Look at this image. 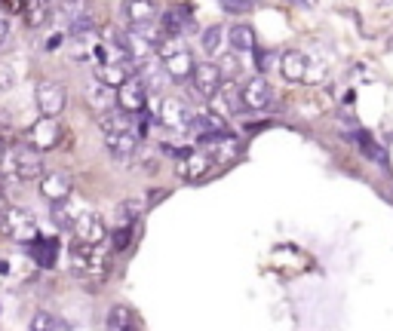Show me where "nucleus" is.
Returning <instances> with one entry per match:
<instances>
[{
    "mask_svg": "<svg viewBox=\"0 0 393 331\" xmlns=\"http://www.w3.org/2000/svg\"><path fill=\"white\" fill-rule=\"evenodd\" d=\"M62 43H65V34H62V31H58V34H52L49 41H47V52H56Z\"/></svg>",
    "mask_w": 393,
    "mask_h": 331,
    "instance_id": "nucleus-37",
    "label": "nucleus"
},
{
    "mask_svg": "<svg viewBox=\"0 0 393 331\" xmlns=\"http://www.w3.org/2000/svg\"><path fill=\"white\" fill-rule=\"evenodd\" d=\"M145 212V203L142 200H123L120 206L114 209V227H135Z\"/></svg>",
    "mask_w": 393,
    "mask_h": 331,
    "instance_id": "nucleus-25",
    "label": "nucleus"
},
{
    "mask_svg": "<svg viewBox=\"0 0 393 331\" xmlns=\"http://www.w3.org/2000/svg\"><path fill=\"white\" fill-rule=\"evenodd\" d=\"M12 83H16V77L10 74V68H6V65H0V89H10Z\"/></svg>",
    "mask_w": 393,
    "mask_h": 331,
    "instance_id": "nucleus-35",
    "label": "nucleus"
},
{
    "mask_svg": "<svg viewBox=\"0 0 393 331\" xmlns=\"http://www.w3.org/2000/svg\"><path fill=\"white\" fill-rule=\"evenodd\" d=\"M194 111L185 98L179 95H163L160 98V108H157V123L163 129H172V132H188L194 126Z\"/></svg>",
    "mask_w": 393,
    "mask_h": 331,
    "instance_id": "nucleus-4",
    "label": "nucleus"
},
{
    "mask_svg": "<svg viewBox=\"0 0 393 331\" xmlns=\"http://www.w3.org/2000/svg\"><path fill=\"white\" fill-rule=\"evenodd\" d=\"M37 187H41V196L49 203H62V200H68L71 196V175L68 172H62V169H52V172H43L41 178H37Z\"/></svg>",
    "mask_w": 393,
    "mask_h": 331,
    "instance_id": "nucleus-11",
    "label": "nucleus"
},
{
    "mask_svg": "<svg viewBox=\"0 0 393 331\" xmlns=\"http://www.w3.org/2000/svg\"><path fill=\"white\" fill-rule=\"evenodd\" d=\"M215 157L209 154V150H203V148H191V154H185L179 160V166H175V175L181 178V181H203V178L209 175V172L215 169Z\"/></svg>",
    "mask_w": 393,
    "mask_h": 331,
    "instance_id": "nucleus-7",
    "label": "nucleus"
},
{
    "mask_svg": "<svg viewBox=\"0 0 393 331\" xmlns=\"http://www.w3.org/2000/svg\"><path fill=\"white\" fill-rule=\"evenodd\" d=\"M350 138H357V141H359V154H363L369 163H375V166H388V150H384L381 144H378L372 135H366V132H353Z\"/></svg>",
    "mask_w": 393,
    "mask_h": 331,
    "instance_id": "nucleus-26",
    "label": "nucleus"
},
{
    "mask_svg": "<svg viewBox=\"0 0 393 331\" xmlns=\"http://www.w3.org/2000/svg\"><path fill=\"white\" fill-rule=\"evenodd\" d=\"M104 326H108V331H142L139 316H135V310L126 307V304H114V307L108 310Z\"/></svg>",
    "mask_w": 393,
    "mask_h": 331,
    "instance_id": "nucleus-20",
    "label": "nucleus"
},
{
    "mask_svg": "<svg viewBox=\"0 0 393 331\" xmlns=\"http://www.w3.org/2000/svg\"><path fill=\"white\" fill-rule=\"evenodd\" d=\"M160 62H163V71H166L169 83H185V80H191V74H194V65H196L188 46H179V49H175V52H169V56H163Z\"/></svg>",
    "mask_w": 393,
    "mask_h": 331,
    "instance_id": "nucleus-13",
    "label": "nucleus"
},
{
    "mask_svg": "<svg viewBox=\"0 0 393 331\" xmlns=\"http://www.w3.org/2000/svg\"><path fill=\"white\" fill-rule=\"evenodd\" d=\"M200 46H203V52H206L209 58H215L221 52V46H225V28H221V25L206 28L203 31V37H200Z\"/></svg>",
    "mask_w": 393,
    "mask_h": 331,
    "instance_id": "nucleus-28",
    "label": "nucleus"
},
{
    "mask_svg": "<svg viewBox=\"0 0 393 331\" xmlns=\"http://www.w3.org/2000/svg\"><path fill=\"white\" fill-rule=\"evenodd\" d=\"M96 80L111 86V89H117V86H123L129 80V77L135 74V65L133 62H98L93 68Z\"/></svg>",
    "mask_w": 393,
    "mask_h": 331,
    "instance_id": "nucleus-16",
    "label": "nucleus"
},
{
    "mask_svg": "<svg viewBox=\"0 0 393 331\" xmlns=\"http://www.w3.org/2000/svg\"><path fill=\"white\" fill-rule=\"evenodd\" d=\"M68 258H71V273L80 282H87V286H102V282L108 279L111 255L104 246H83V242L71 240Z\"/></svg>",
    "mask_w": 393,
    "mask_h": 331,
    "instance_id": "nucleus-1",
    "label": "nucleus"
},
{
    "mask_svg": "<svg viewBox=\"0 0 393 331\" xmlns=\"http://www.w3.org/2000/svg\"><path fill=\"white\" fill-rule=\"evenodd\" d=\"M114 104L123 111V114H142V111H148V92L145 86L139 83V77H129L123 86H117L114 89Z\"/></svg>",
    "mask_w": 393,
    "mask_h": 331,
    "instance_id": "nucleus-9",
    "label": "nucleus"
},
{
    "mask_svg": "<svg viewBox=\"0 0 393 331\" xmlns=\"http://www.w3.org/2000/svg\"><path fill=\"white\" fill-rule=\"evenodd\" d=\"M218 74H221V80H234V77L240 74V52H218Z\"/></svg>",
    "mask_w": 393,
    "mask_h": 331,
    "instance_id": "nucleus-30",
    "label": "nucleus"
},
{
    "mask_svg": "<svg viewBox=\"0 0 393 331\" xmlns=\"http://www.w3.org/2000/svg\"><path fill=\"white\" fill-rule=\"evenodd\" d=\"M0 227L10 236L12 242H22V246H31L34 240H41V227H37V218L31 215L28 209L10 206L0 218Z\"/></svg>",
    "mask_w": 393,
    "mask_h": 331,
    "instance_id": "nucleus-3",
    "label": "nucleus"
},
{
    "mask_svg": "<svg viewBox=\"0 0 393 331\" xmlns=\"http://www.w3.org/2000/svg\"><path fill=\"white\" fill-rule=\"evenodd\" d=\"M209 104L215 108L212 114H221L225 120H227V117H234V114H240V111H243V102H240V86L234 80H221L218 92L209 98Z\"/></svg>",
    "mask_w": 393,
    "mask_h": 331,
    "instance_id": "nucleus-15",
    "label": "nucleus"
},
{
    "mask_svg": "<svg viewBox=\"0 0 393 331\" xmlns=\"http://www.w3.org/2000/svg\"><path fill=\"white\" fill-rule=\"evenodd\" d=\"M0 166H3L6 175L19 178V181H37L43 175V154L34 150L31 144L19 141L12 148H3V157H0Z\"/></svg>",
    "mask_w": 393,
    "mask_h": 331,
    "instance_id": "nucleus-2",
    "label": "nucleus"
},
{
    "mask_svg": "<svg viewBox=\"0 0 393 331\" xmlns=\"http://www.w3.org/2000/svg\"><path fill=\"white\" fill-rule=\"evenodd\" d=\"M0 273H3V276L10 273V264H6V261H0Z\"/></svg>",
    "mask_w": 393,
    "mask_h": 331,
    "instance_id": "nucleus-40",
    "label": "nucleus"
},
{
    "mask_svg": "<svg viewBox=\"0 0 393 331\" xmlns=\"http://www.w3.org/2000/svg\"><path fill=\"white\" fill-rule=\"evenodd\" d=\"M77 215H80V212H77V206H74V200H71V196L49 206V218H52V224H56L58 230H71V224L77 221Z\"/></svg>",
    "mask_w": 393,
    "mask_h": 331,
    "instance_id": "nucleus-27",
    "label": "nucleus"
},
{
    "mask_svg": "<svg viewBox=\"0 0 393 331\" xmlns=\"http://www.w3.org/2000/svg\"><path fill=\"white\" fill-rule=\"evenodd\" d=\"M71 233H74V242H83V246H104L108 242V224L96 212H80L77 221L71 224Z\"/></svg>",
    "mask_w": 393,
    "mask_h": 331,
    "instance_id": "nucleus-6",
    "label": "nucleus"
},
{
    "mask_svg": "<svg viewBox=\"0 0 393 331\" xmlns=\"http://www.w3.org/2000/svg\"><path fill=\"white\" fill-rule=\"evenodd\" d=\"M28 249H31V258H34L37 267L52 270L58 264V240L56 236H41V240H34Z\"/></svg>",
    "mask_w": 393,
    "mask_h": 331,
    "instance_id": "nucleus-21",
    "label": "nucleus"
},
{
    "mask_svg": "<svg viewBox=\"0 0 393 331\" xmlns=\"http://www.w3.org/2000/svg\"><path fill=\"white\" fill-rule=\"evenodd\" d=\"M83 12H89L83 0H62V6H58V22H62L65 28H68V25L74 22V19L83 16Z\"/></svg>",
    "mask_w": 393,
    "mask_h": 331,
    "instance_id": "nucleus-31",
    "label": "nucleus"
},
{
    "mask_svg": "<svg viewBox=\"0 0 393 331\" xmlns=\"http://www.w3.org/2000/svg\"><path fill=\"white\" fill-rule=\"evenodd\" d=\"M87 104L96 111L98 117H102L104 111L117 108V104H114V89L104 86V83H98V80H93V83H89V89H87Z\"/></svg>",
    "mask_w": 393,
    "mask_h": 331,
    "instance_id": "nucleus-23",
    "label": "nucleus"
},
{
    "mask_svg": "<svg viewBox=\"0 0 393 331\" xmlns=\"http://www.w3.org/2000/svg\"><path fill=\"white\" fill-rule=\"evenodd\" d=\"M133 236H135V227H111V233H108L111 251H126L133 246Z\"/></svg>",
    "mask_w": 393,
    "mask_h": 331,
    "instance_id": "nucleus-32",
    "label": "nucleus"
},
{
    "mask_svg": "<svg viewBox=\"0 0 393 331\" xmlns=\"http://www.w3.org/2000/svg\"><path fill=\"white\" fill-rule=\"evenodd\" d=\"M22 16L31 28H43L52 19V3L49 0H22Z\"/></svg>",
    "mask_w": 393,
    "mask_h": 331,
    "instance_id": "nucleus-24",
    "label": "nucleus"
},
{
    "mask_svg": "<svg viewBox=\"0 0 393 331\" xmlns=\"http://www.w3.org/2000/svg\"><path fill=\"white\" fill-rule=\"evenodd\" d=\"M292 3H298V6H304V3H307V0H292Z\"/></svg>",
    "mask_w": 393,
    "mask_h": 331,
    "instance_id": "nucleus-41",
    "label": "nucleus"
},
{
    "mask_svg": "<svg viewBox=\"0 0 393 331\" xmlns=\"http://www.w3.org/2000/svg\"><path fill=\"white\" fill-rule=\"evenodd\" d=\"M10 209V203H6V196H3V190H0V218H3V212Z\"/></svg>",
    "mask_w": 393,
    "mask_h": 331,
    "instance_id": "nucleus-39",
    "label": "nucleus"
},
{
    "mask_svg": "<svg viewBox=\"0 0 393 331\" xmlns=\"http://www.w3.org/2000/svg\"><path fill=\"white\" fill-rule=\"evenodd\" d=\"M191 83H194L196 98H200V102H209V98H212L215 92H218V86H221V74H218V68H215L212 62H200V65H194Z\"/></svg>",
    "mask_w": 393,
    "mask_h": 331,
    "instance_id": "nucleus-14",
    "label": "nucleus"
},
{
    "mask_svg": "<svg viewBox=\"0 0 393 331\" xmlns=\"http://www.w3.org/2000/svg\"><path fill=\"white\" fill-rule=\"evenodd\" d=\"M240 102L243 111H265L273 102V86L265 80V74H255L240 86Z\"/></svg>",
    "mask_w": 393,
    "mask_h": 331,
    "instance_id": "nucleus-10",
    "label": "nucleus"
},
{
    "mask_svg": "<svg viewBox=\"0 0 393 331\" xmlns=\"http://www.w3.org/2000/svg\"><path fill=\"white\" fill-rule=\"evenodd\" d=\"M142 144V138L135 135V132H114V135H104V148H108V154L114 157V160L126 163L133 160L135 148Z\"/></svg>",
    "mask_w": 393,
    "mask_h": 331,
    "instance_id": "nucleus-17",
    "label": "nucleus"
},
{
    "mask_svg": "<svg viewBox=\"0 0 393 331\" xmlns=\"http://www.w3.org/2000/svg\"><path fill=\"white\" fill-rule=\"evenodd\" d=\"M34 102L41 117H49V120H58L65 108H68V89L58 80H41L34 89Z\"/></svg>",
    "mask_w": 393,
    "mask_h": 331,
    "instance_id": "nucleus-5",
    "label": "nucleus"
},
{
    "mask_svg": "<svg viewBox=\"0 0 393 331\" xmlns=\"http://www.w3.org/2000/svg\"><path fill=\"white\" fill-rule=\"evenodd\" d=\"M62 126L58 120H49V117H41L37 123L28 126V135H25V144H31L34 150H41V154H47V150H56L58 144H62Z\"/></svg>",
    "mask_w": 393,
    "mask_h": 331,
    "instance_id": "nucleus-8",
    "label": "nucleus"
},
{
    "mask_svg": "<svg viewBox=\"0 0 393 331\" xmlns=\"http://www.w3.org/2000/svg\"><path fill=\"white\" fill-rule=\"evenodd\" d=\"M280 74H283L289 83H304L307 56L301 49H283L280 52Z\"/></svg>",
    "mask_w": 393,
    "mask_h": 331,
    "instance_id": "nucleus-19",
    "label": "nucleus"
},
{
    "mask_svg": "<svg viewBox=\"0 0 393 331\" xmlns=\"http://www.w3.org/2000/svg\"><path fill=\"white\" fill-rule=\"evenodd\" d=\"M6 34H10V22H6V16L0 12V46L6 43Z\"/></svg>",
    "mask_w": 393,
    "mask_h": 331,
    "instance_id": "nucleus-38",
    "label": "nucleus"
},
{
    "mask_svg": "<svg viewBox=\"0 0 393 331\" xmlns=\"http://www.w3.org/2000/svg\"><path fill=\"white\" fill-rule=\"evenodd\" d=\"M135 77H139V83L145 86L148 95H160V92H166V86H169V77H166V71H163L160 58H145V62H139L135 65Z\"/></svg>",
    "mask_w": 393,
    "mask_h": 331,
    "instance_id": "nucleus-12",
    "label": "nucleus"
},
{
    "mask_svg": "<svg viewBox=\"0 0 393 331\" xmlns=\"http://www.w3.org/2000/svg\"><path fill=\"white\" fill-rule=\"evenodd\" d=\"M255 68H258V74H267L271 71V62H273V52H267V49H258L255 46Z\"/></svg>",
    "mask_w": 393,
    "mask_h": 331,
    "instance_id": "nucleus-34",
    "label": "nucleus"
},
{
    "mask_svg": "<svg viewBox=\"0 0 393 331\" xmlns=\"http://www.w3.org/2000/svg\"><path fill=\"white\" fill-rule=\"evenodd\" d=\"M166 196H169V190H163V187H154V194L148 196V209H154L157 203H160V200H166Z\"/></svg>",
    "mask_w": 393,
    "mask_h": 331,
    "instance_id": "nucleus-36",
    "label": "nucleus"
},
{
    "mask_svg": "<svg viewBox=\"0 0 393 331\" xmlns=\"http://www.w3.org/2000/svg\"><path fill=\"white\" fill-rule=\"evenodd\" d=\"M123 16H126L129 28H135V25H150V22H157L160 10H157L154 0H123Z\"/></svg>",
    "mask_w": 393,
    "mask_h": 331,
    "instance_id": "nucleus-18",
    "label": "nucleus"
},
{
    "mask_svg": "<svg viewBox=\"0 0 393 331\" xmlns=\"http://www.w3.org/2000/svg\"><path fill=\"white\" fill-rule=\"evenodd\" d=\"M225 43L231 46V52H252L255 46V31H252V25H246V22H237V25H231V28L225 31Z\"/></svg>",
    "mask_w": 393,
    "mask_h": 331,
    "instance_id": "nucleus-22",
    "label": "nucleus"
},
{
    "mask_svg": "<svg viewBox=\"0 0 393 331\" xmlns=\"http://www.w3.org/2000/svg\"><path fill=\"white\" fill-rule=\"evenodd\" d=\"M31 331H68L62 319H58L56 313H47V310H41V313L31 316Z\"/></svg>",
    "mask_w": 393,
    "mask_h": 331,
    "instance_id": "nucleus-29",
    "label": "nucleus"
},
{
    "mask_svg": "<svg viewBox=\"0 0 393 331\" xmlns=\"http://www.w3.org/2000/svg\"><path fill=\"white\" fill-rule=\"evenodd\" d=\"M218 3H221V10L231 12V16H246V12L255 10L252 0H218Z\"/></svg>",
    "mask_w": 393,
    "mask_h": 331,
    "instance_id": "nucleus-33",
    "label": "nucleus"
}]
</instances>
